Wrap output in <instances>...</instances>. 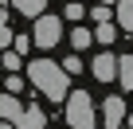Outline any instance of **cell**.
<instances>
[{
	"label": "cell",
	"instance_id": "6da1fadb",
	"mask_svg": "<svg viewBox=\"0 0 133 129\" xmlns=\"http://www.w3.org/2000/svg\"><path fill=\"white\" fill-rule=\"evenodd\" d=\"M28 78H31V86L43 90L51 102H66V98H71V94H66V78H71V74H66L59 63H51V59H35L31 67H28Z\"/></svg>",
	"mask_w": 133,
	"mask_h": 129
},
{
	"label": "cell",
	"instance_id": "7a4b0ae2",
	"mask_svg": "<svg viewBox=\"0 0 133 129\" xmlns=\"http://www.w3.org/2000/svg\"><path fill=\"white\" fill-rule=\"evenodd\" d=\"M63 110H66V121H71L75 129H90L94 125V102H90L86 90H75L71 98L63 102Z\"/></svg>",
	"mask_w": 133,
	"mask_h": 129
},
{
	"label": "cell",
	"instance_id": "3957f363",
	"mask_svg": "<svg viewBox=\"0 0 133 129\" xmlns=\"http://www.w3.org/2000/svg\"><path fill=\"white\" fill-rule=\"evenodd\" d=\"M31 39H35V47H55V43L63 39V24H59V16H39Z\"/></svg>",
	"mask_w": 133,
	"mask_h": 129
},
{
	"label": "cell",
	"instance_id": "277c9868",
	"mask_svg": "<svg viewBox=\"0 0 133 129\" xmlns=\"http://www.w3.org/2000/svg\"><path fill=\"white\" fill-rule=\"evenodd\" d=\"M117 71H121V59H114V55H98L94 67H90V74H94L98 82H114Z\"/></svg>",
	"mask_w": 133,
	"mask_h": 129
},
{
	"label": "cell",
	"instance_id": "5b68a950",
	"mask_svg": "<svg viewBox=\"0 0 133 129\" xmlns=\"http://www.w3.org/2000/svg\"><path fill=\"white\" fill-rule=\"evenodd\" d=\"M24 102L16 98V94H0V121H12V125H20L24 121Z\"/></svg>",
	"mask_w": 133,
	"mask_h": 129
},
{
	"label": "cell",
	"instance_id": "8992f818",
	"mask_svg": "<svg viewBox=\"0 0 133 129\" xmlns=\"http://www.w3.org/2000/svg\"><path fill=\"white\" fill-rule=\"evenodd\" d=\"M102 121H106V129H117L125 121V102L121 98H106L102 102Z\"/></svg>",
	"mask_w": 133,
	"mask_h": 129
},
{
	"label": "cell",
	"instance_id": "52a82bcc",
	"mask_svg": "<svg viewBox=\"0 0 133 129\" xmlns=\"http://www.w3.org/2000/svg\"><path fill=\"white\" fill-rule=\"evenodd\" d=\"M12 4H16V12H24V16L39 20V16H43V8H47V0H12Z\"/></svg>",
	"mask_w": 133,
	"mask_h": 129
},
{
	"label": "cell",
	"instance_id": "ba28073f",
	"mask_svg": "<svg viewBox=\"0 0 133 129\" xmlns=\"http://www.w3.org/2000/svg\"><path fill=\"white\" fill-rule=\"evenodd\" d=\"M114 12H117V24H121L125 31H133V0H117Z\"/></svg>",
	"mask_w": 133,
	"mask_h": 129
},
{
	"label": "cell",
	"instance_id": "9c48e42d",
	"mask_svg": "<svg viewBox=\"0 0 133 129\" xmlns=\"http://www.w3.org/2000/svg\"><path fill=\"white\" fill-rule=\"evenodd\" d=\"M20 129H47V117H43V110H35V106H28V113H24V121H20Z\"/></svg>",
	"mask_w": 133,
	"mask_h": 129
},
{
	"label": "cell",
	"instance_id": "30bf717a",
	"mask_svg": "<svg viewBox=\"0 0 133 129\" xmlns=\"http://www.w3.org/2000/svg\"><path fill=\"white\" fill-rule=\"evenodd\" d=\"M90 43H94V35H90L86 28H75V31H71V47H75V51H86Z\"/></svg>",
	"mask_w": 133,
	"mask_h": 129
},
{
	"label": "cell",
	"instance_id": "8fae6325",
	"mask_svg": "<svg viewBox=\"0 0 133 129\" xmlns=\"http://www.w3.org/2000/svg\"><path fill=\"white\" fill-rule=\"evenodd\" d=\"M117 78H121V86H125V90H133V55H125V59H121Z\"/></svg>",
	"mask_w": 133,
	"mask_h": 129
},
{
	"label": "cell",
	"instance_id": "7c38bea8",
	"mask_svg": "<svg viewBox=\"0 0 133 129\" xmlns=\"http://www.w3.org/2000/svg\"><path fill=\"white\" fill-rule=\"evenodd\" d=\"M8 43H16V35H12L8 20H4V8H0V51H8Z\"/></svg>",
	"mask_w": 133,
	"mask_h": 129
},
{
	"label": "cell",
	"instance_id": "4fadbf2b",
	"mask_svg": "<svg viewBox=\"0 0 133 129\" xmlns=\"http://www.w3.org/2000/svg\"><path fill=\"white\" fill-rule=\"evenodd\" d=\"M98 43H114L117 39V28H110V24H98V35H94Z\"/></svg>",
	"mask_w": 133,
	"mask_h": 129
},
{
	"label": "cell",
	"instance_id": "5bb4252c",
	"mask_svg": "<svg viewBox=\"0 0 133 129\" xmlns=\"http://www.w3.org/2000/svg\"><path fill=\"white\" fill-rule=\"evenodd\" d=\"M4 71H20V51H4Z\"/></svg>",
	"mask_w": 133,
	"mask_h": 129
},
{
	"label": "cell",
	"instance_id": "9a60e30c",
	"mask_svg": "<svg viewBox=\"0 0 133 129\" xmlns=\"http://www.w3.org/2000/svg\"><path fill=\"white\" fill-rule=\"evenodd\" d=\"M31 43H35L31 35H16V43H12V51H20V55H28V51H31Z\"/></svg>",
	"mask_w": 133,
	"mask_h": 129
},
{
	"label": "cell",
	"instance_id": "2e32d148",
	"mask_svg": "<svg viewBox=\"0 0 133 129\" xmlns=\"http://www.w3.org/2000/svg\"><path fill=\"white\" fill-rule=\"evenodd\" d=\"M94 12V24H110V16H114V8H90Z\"/></svg>",
	"mask_w": 133,
	"mask_h": 129
},
{
	"label": "cell",
	"instance_id": "e0dca14e",
	"mask_svg": "<svg viewBox=\"0 0 133 129\" xmlns=\"http://www.w3.org/2000/svg\"><path fill=\"white\" fill-rule=\"evenodd\" d=\"M63 71H66V74H78V71H82V63H78V55H71V59H66V63H63Z\"/></svg>",
	"mask_w": 133,
	"mask_h": 129
},
{
	"label": "cell",
	"instance_id": "ac0fdd59",
	"mask_svg": "<svg viewBox=\"0 0 133 129\" xmlns=\"http://www.w3.org/2000/svg\"><path fill=\"white\" fill-rule=\"evenodd\" d=\"M24 90V78L20 74H8V94H20Z\"/></svg>",
	"mask_w": 133,
	"mask_h": 129
},
{
	"label": "cell",
	"instance_id": "d6986e66",
	"mask_svg": "<svg viewBox=\"0 0 133 129\" xmlns=\"http://www.w3.org/2000/svg\"><path fill=\"white\" fill-rule=\"evenodd\" d=\"M66 20H82V4L75 0V4H66Z\"/></svg>",
	"mask_w": 133,
	"mask_h": 129
},
{
	"label": "cell",
	"instance_id": "ffe728a7",
	"mask_svg": "<svg viewBox=\"0 0 133 129\" xmlns=\"http://www.w3.org/2000/svg\"><path fill=\"white\" fill-rule=\"evenodd\" d=\"M0 129H20V125H12V121H0Z\"/></svg>",
	"mask_w": 133,
	"mask_h": 129
},
{
	"label": "cell",
	"instance_id": "44dd1931",
	"mask_svg": "<svg viewBox=\"0 0 133 129\" xmlns=\"http://www.w3.org/2000/svg\"><path fill=\"white\" fill-rule=\"evenodd\" d=\"M102 4H106V8H110V4H117V0H102Z\"/></svg>",
	"mask_w": 133,
	"mask_h": 129
},
{
	"label": "cell",
	"instance_id": "7402d4cb",
	"mask_svg": "<svg viewBox=\"0 0 133 129\" xmlns=\"http://www.w3.org/2000/svg\"><path fill=\"white\" fill-rule=\"evenodd\" d=\"M129 129H133V117H129Z\"/></svg>",
	"mask_w": 133,
	"mask_h": 129
},
{
	"label": "cell",
	"instance_id": "603a6c76",
	"mask_svg": "<svg viewBox=\"0 0 133 129\" xmlns=\"http://www.w3.org/2000/svg\"><path fill=\"white\" fill-rule=\"evenodd\" d=\"M0 71H4V63H0Z\"/></svg>",
	"mask_w": 133,
	"mask_h": 129
},
{
	"label": "cell",
	"instance_id": "cb8c5ba5",
	"mask_svg": "<svg viewBox=\"0 0 133 129\" xmlns=\"http://www.w3.org/2000/svg\"><path fill=\"white\" fill-rule=\"evenodd\" d=\"M90 129H94V125H90Z\"/></svg>",
	"mask_w": 133,
	"mask_h": 129
}]
</instances>
